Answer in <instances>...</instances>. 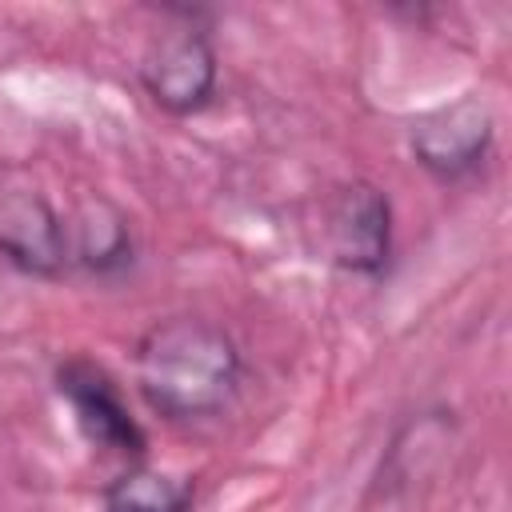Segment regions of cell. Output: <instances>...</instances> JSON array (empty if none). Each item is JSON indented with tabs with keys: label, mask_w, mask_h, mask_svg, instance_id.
Segmentation results:
<instances>
[{
	"label": "cell",
	"mask_w": 512,
	"mask_h": 512,
	"mask_svg": "<svg viewBox=\"0 0 512 512\" xmlns=\"http://www.w3.org/2000/svg\"><path fill=\"white\" fill-rule=\"evenodd\" d=\"M136 384L168 420L212 416L236 396L240 352L224 328L196 316H172L140 336Z\"/></svg>",
	"instance_id": "1"
},
{
	"label": "cell",
	"mask_w": 512,
	"mask_h": 512,
	"mask_svg": "<svg viewBox=\"0 0 512 512\" xmlns=\"http://www.w3.org/2000/svg\"><path fill=\"white\" fill-rule=\"evenodd\" d=\"M140 80L164 112L188 116L200 112L216 88V56L196 28H176L148 44Z\"/></svg>",
	"instance_id": "2"
},
{
	"label": "cell",
	"mask_w": 512,
	"mask_h": 512,
	"mask_svg": "<svg viewBox=\"0 0 512 512\" xmlns=\"http://www.w3.org/2000/svg\"><path fill=\"white\" fill-rule=\"evenodd\" d=\"M412 152L416 160L444 176V180H456L464 172H472L488 144H492V112L476 100V96H464L448 108H436L428 116H420L412 124Z\"/></svg>",
	"instance_id": "3"
},
{
	"label": "cell",
	"mask_w": 512,
	"mask_h": 512,
	"mask_svg": "<svg viewBox=\"0 0 512 512\" xmlns=\"http://www.w3.org/2000/svg\"><path fill=\"white\" fill-rule=\"evenodd\" d=\"M0 256L32 276H60L68 268L64 220L40 192H0Z\"/></svg>",
	"instance_id": "4"
},
{
	"label": "cell",
	"mask_w": 512,
	"mask_h": 512,
	"mask_svg": "<svg viewBox=\"0 0 512 512\" xmlns=\"http://www.w3.org/2000/svg\"><path fill=\"white\" fill-rule=\"evenodd\" d=\"M328 248L352 272H380L388 260V200L372 184H348L328 204Z\"/></svg>",
	"instance_id": "5"
},
{
	"label": "cell",
	"mask_w": 512,
	"mask_h": 512,
	"mask_svg": "<svg viewBox=\"0 0 512 512\" xmlns=\"http://www.w3.org/2000/svg\"><path fill=\"white\" fill-rule=\"evenodd\" d=\"M60 392L68 396L84 436L116 456H136L144 448L140 428L132 424L128 408L120 404L116 388L108 384V376L84 360H72L68 368H60Z\"/></svg>",
	"instance_id": "6"
},
{
	"label": "cell",
	"mask_w": 512,
	"mask_h": 512,
	"mask_svg": "<svg viewBox=\"0 0 512 512\" xmlns=\"http://www.w3.org/2000/svg\"><path fill=\"white\" fill-rule=\"evenodd\" d=\"M64 236H68V264L76 260L88 272H112L132 256L124 212L100 196L80 200V208L64 224Z\"/></svg>",
	"instance_id": "7"
},
{
	"label": "cell",
	"mask_w": 512,
	"mask_h": 512,
	"mask_svg": "<svg viewBox=\"0 0 512 512\" xmlns=\"http://www.w3.org/2000/svg\"><path fill=\"white\" fill-rule=\"evenodd\" d=\"M104 512H188V488L160 472H124L108 496Z\"/></svg>",
	"instance_id": "8"
}]
</instances>
